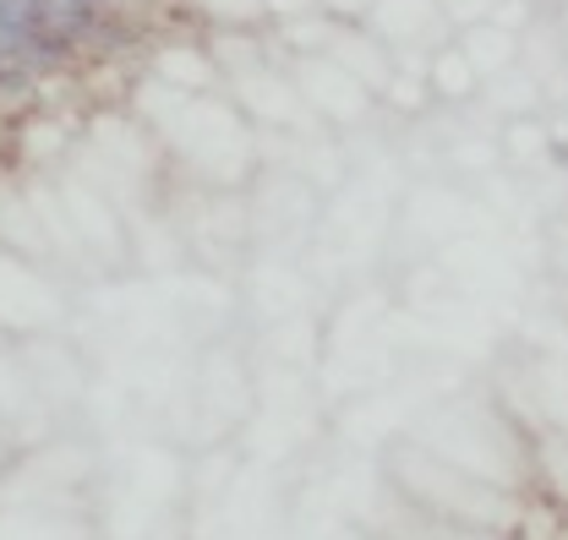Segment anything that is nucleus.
Here are the masks:
<instances>
[{
  "label": "nucleus",
  "instance_id": "4",
  "mask_svg": "<svg viewBox=\"0 0 568 540\" xmlns=\"http://www.w3.org/2000/svg\"><path fill=\"white\" fill-rule=\"evenodd\" d=\"M328 61L345 67L355 82L372 88V93H383L388 77H394V50H388L383 39H372L366 28H345V22H339V33H334V44H328Z\"/></svg>",
  "mask_w": 568,
  "mask_h": 540
},
{
  "label": "nucleus",
  "instance_id": "10",
  "mask_svg": "<svg viewBox=\"0 0 568 540\" xmlns=\"http://www.w3.org/2000/svg\"><path fill=\"white\" fill-rule=\"evenodd\" d=\"M426 71H405V67H394V77H388V88H383V99L394 104V110H422L426 104Z\"/></svg>",
  "mask_w": 568,
  "mask_h": 540
},
{
  "label": "nucleus",
  "instance_id": "9",
  "mask_svg": "<svg viewBox=\"0 0 568 540\" xmlns=\"http://www.w3.org/2000/svg\"><path fill=\"white\" fill-rule=\"evenodd\" d=\"M209 55H219V67L230 71V77H252V71L268 67V61H263V44H257V39H241L235 28H224V33L213 39Z\"/></svg>",
  "mask_w": 568,
  "mask_h": 540
},
{
  "label": "nucleus",
  "instance_id": "8",
  "mask_svg": "<svg viewBox=\"0 0 568 540\" xmlns=\"http://www.w3.org/2000/svg\"><path fill=\"white\" fill-rule=\"evenodd\" d=\"M426 88H432L437 99L459 104V99H470V93L481 88V77L459 55V44H443V50H432V61H426Z\"/></svg>",
  "mask_w": 568,
  "mask_h": 540
},
{
  "label": "nucleus",
  "instance_id": "12",
  "mask_svg": "<svg viewBox=\"0 0 568 540\" xmlns=\"http://www.w3.org/2000/svg\"><path fill=\"white\" fill-rule=\"evenodd\" d=\"M437 11H443V22H448V28H459V33H465V28H476V22H487V17H493L497 0H437Z\"/></svg>",
  "mask_w": 568,
  "mask_h": 540
},
{
  "label": "nucleus",
  "instance_id": "5",
  "mask_svg": "<svg viewBox=\"0 0 568 540\" xmlns=\"http://www.w3.org/2000/svg\"><path fill=\"white\" fill-rule=\"evenodd\" d=\"M235 88H241V104L257 115V121H274V126H295L301 115H306V104H301V93H295V82L284 77V71L263 67L252 71V77H235Z\"/></svg>",
  "mask_w": 568,
  "mask_h": 540
},
{
  "label": "nucleus",
  "instance_id": "3",
  "mask_svg": "<svg viewBox=\"0 0 568 540\" xmlns=\"http://www.w3.org/2000/svg\"><path fill=\"white\" fill-rule=\"evenodd\" d=\"M361 28H366L372 39H383L388 50H410V44L426 50V44H437V39L448 33L437 0H377ZM437 50H443V44H437Z\"/></svg>",
  "mask_w": 568,
  "mask_h": 540
},
{
  "label": "nucleus",
  "instance_id": "14",
  "mask_svg": "<svg viewBox=\"0 0 568 540\" xmlns=\"http://www.w3.org/2000/svg\"><path fill=\"white\" fill-rule=\"evenodd\" d=\"M317 11H323L317 0H263V17H274L280 28L301 22V17H317Z\"/></svg>",
  "mask_w": 568,
  "mask_h": 540
},
{
  "label": "nucleus",
  "instance_id": "6",
  "mask_svg": "<svg viewBox=\"0 0 568 540\" xmlns=\"http://www.w3.org/2000/svg\"><path fill=\"white\" fill-rule=\"evenodd\" d=\"M454 44H459V55L470 61V71H476L481 82L519 67V39H514V33H503L497 22H476V28H465Z\"/></svg>",
  "mask_w": 568,
  "mask_h": 540
},
{
  "label": "nucleus",
  "instance_id": "7",
  "mask_svg": "<svg viewBox=\"0 0 568 540\" xmlns=\"http://www.w3.org/2000/svg\"><path fill=\"white\" fill-rule=\"evenodd\" d=\"M153 77L197 99V88H209L213 77H219V61H213L203 44H170V50L153 55Z\"/></svg>",
  "mask_w": 568,
  "mask_h": 540
},
{
  "label": "nucleus",
  "instance_id": "13",
  "mask_svg": "<svg viewBox=\"0 0 568 540\" xmlns=\"http://www.w3.org/2000/svg\"><path fill=\"white\" fill-rule=\"evenodd\" d=\"M487 22H497L503 33H514V39H519V33L530 28V0H497V11L487 17Z\"/></svg>",
  "mask_w": 568,
  "mask_h": 540
},
{
  "label": "nucleus",
  "instance_id": "16",
  "mask_svg": "<svg viewBox=\"0 0 568 540\" xmlns=\"http://www.w3.org/2000/svg\"><path fill=\"white\" fill-rule=\"evenodd\" d=\"M459 540H497V536H459Z\"/></svg>",
  "mask_w": 568,
  "mask_h": 540
},
{
  "label": "nucleus",
  "instance_id": "15",
  "mask_svg": "<svg viewBox=\"0 0 568 540\" xmlns=\"http://www.w3.org/2000/svg\"><path fill=\"white\" fill-rule=\"evenodd\" d=\"M317 6H323V17H334V22H345V28H361L377 0H317Z\"/></svg>",
  "mask_w": 568,
  "mask_h": 540
},
{
  "label": "nucleus",
  "instance_id": "1",
  "mask_svg": "<svg viewBox=\"0 0 568 540\" xmlns=\"http://www.w3.org/2000/svg\"><path fill=\"white\" fill-rule=\"evenodd\" d=\"M416 470H422V480H410V486H416V497H422L426 508H437V513H448V519H470V524L508 519L503 491L470 480V475H454L448 459H416Z\"/></svg>",
  "mask_w": 568,
  "mask_h": 540
},
{
  "label": "nucleus",
  "instance_id": "11",
  "mask_svg": "<svg viewBox=\"0 0 568 540\" xmlns=\"http://www.w3.org/2000/svg\"><path fill=\"white\" fill-rule=\"evenodd\" d=\"M219 28H252L263 22V0H197Z\"/></svg>",
  "mask_w": 568,
  "mask_h": 540
},
{
  "label": "nucleus",
  "instance_id": "2",
  "mask_svg": "<svg viewBox=\"0 0 568 540\" xmlns=\"http://www.w3.org/2000/svg\"><path fill=\"white\" fill-rule=\"evenodd\" d=\"M290 82H295V93H301L306 110H317V115H328L339 126H351V121H361L372 110V88H361L351 71L334 67L328 55H301L290 67Z\"/></svg>",
  "mask_w": 568,
  "mask_h": 540
}]
</instances>
